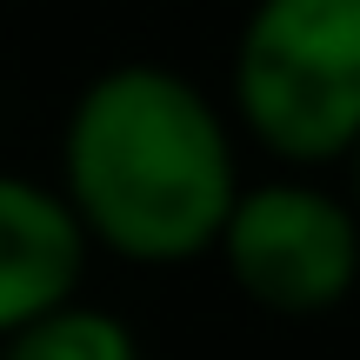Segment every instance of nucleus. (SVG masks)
I'll return each mask as SVG.
<instances>
[{
    "mask_svg": "<svg viewBox=\"0 0 360 360\" xmlns=\"http://www.w3.org/2000/svg\"><path fill=\"white\" fill-rule=\"evenodd\" d=\"M240 193L233 127L207 87L160 60H120L80 87L60 127V200L87 247L141 267L214 254Z\"/></svg>",
    "mask_w": 360,
    "mask_h": 360,
    "instance_id": "nucleus-1",
    "label": "nucleus"
},
{
    "mask_svg": "<svg viewBox=\"0 0 360 360\" xmlns=\"http://www.w3.org/2000/svg\"><path fill=\"white\" fill-rule=\"evenodd\" d=\"M233 114L287 167L360 141V0H254L233 40Z\"/></svg>",
    "mask_w": 360,
    "mask_h": 360,
    "instance_id": "nucleus-2",
    "label": "nucleus"
},
{
    "mask_svg": "<svg viewBox=\"0 0 360 360\" xmlns=\"http://www.w3.org/2000/svg\"><path fill=\"white\" fill-rule=\"evenodd\" d=\"M214 254L260 314L314 321L360 287V214L321 180L281 174L233 193Z\"/></svg>",
    "mask_w": 360,
    "mask_h": 360,
    "instance_id": "nucleus-3",
    "label": "nucleus"
},
{
    "mask_svg": "<svg viewBox=\"0 0 360 360\" xmlns=\"http://www.w3.org/2000/svg\"><path fill=\"white\" fill-rule=\"evenodd\" d=\"M87 233L67 214L60 187L27 174H0V340L34 314L80 294Z\"/></svg>",
    "mask_w": 360,
    "mask_h": 360,
    "instance_id": "nucleus-4",
    "label": "nucleus"
},
{
    "mask_svg": "<svg viewBox=\"0 0 360 360\" xmlns=\"http://www.w3.org/2000/svg\"><path fill=\"white\" fill-rule=\"evenodd\" d=\"M0 360H141V340L120 314L94 307V300H60V307L34 314L0 340Z\"/></svg>",
    "mask_w": 360,
    "mask_h": 360,
    "instance_id": "nucleus-5",
    "label": "nucleus"
},
{
    "mask_svg": "<svg viewBox=\"0 0 360 360\" xmlns=\"http://www.w3.org/2000/svg\"><path fill=\"white\" fill-rule=\"evenodd\" d=\"M340 160H347V207L360 214V141H354V147H347Z\"/></svg>",
    "mask_w": 360,
    "mask_h": 360,
    "instance_id": "nucleus-6",
    "label": "nucleus"
}]
</instances>
